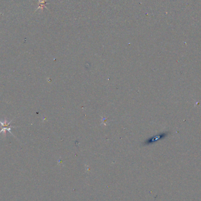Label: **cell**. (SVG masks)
Returning <instances> with one entry per match:
<instances>
[{
    "label": "cell",
    "instance_id": "cell-1",
    "mask_svg": "<svg viewBox=\"0 0 201 201\" xmlns=\"http://www.w3.org/2000/svg\"><path fill=\"white\" fill-rule=\"evenodd\" d=\"M12 121V120H11V121L8 122L7 121V120H6V119L4 120V122H2L1 121H0V124L1 125V130L0 131V134L1 132H3L5 137L6 136V131H8L10 134H12L14 136V135L12 134V132H11V128H16V127L10 125V123H11Z\"/></svg>",
    "mask_w": 201,
    "mask_h": 201
},
{
    "label": "cell",
    "instance_id": "cell-2",
    "mask_svg": "<svg viewBox=\"0 0 201 201\" xmlns=\"http://www.w3.org/2000/svg\"><path fill=\"white\" fill-rule=\"evenodd\" d=\"M169 134V132H163V133H161V134H158V135H157L156 136H154L149 138L148 140H147L146 144H152V143L155 142L159 141V140L164 139V138H166Z\"/></svg>",
    "mask_w": 201,
    "mask_h": 201
},
{
    "label": "cell",
    "instance_id": "cell-3",
    "mask_svg": "<svg viewBox=\"0 0 201 201\" xmlns=\"http://www.w3.org/2000/svg\"><path fill=\"white\" fill-rule=\"evenodd\" d=\"M46 0H39L38 1V7L37 8V9L36 10V11H37L38 10H39L40 8H41V10H43V8H45L47 9V7H46Z\"/></svg>",
    "mask_w": 201,
    "mask_h": 201
}]
</instances>
